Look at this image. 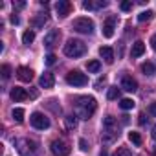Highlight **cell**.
Returning a JSON list of instances; mask_svg holds the SVG:
<instances>
[{
    "label": "cell",
    "mask_w": 156,
    "mask_h": 156,
    "mask_svg": "<svg viewBox=\"0 0 156 156\" xmlns=\"http://www.w3.org/2000/svg\"><path fill=\"white\" fill-rule=\"evenodd\" d=\"M108 2H105V0H98V2H90V0H87V2H83V8L85 9H101V8H107Z\"/></svg>",
    "instance_id": "19"
},
{
    "label": "cell",
    "mask_w": 156,
    "mask_h": 156,
    "mask_svg": "<svg viewBox=\"0 0 156 156\" xmlns=\"http://www.w3.org/2000/svg\"><path fill=\"white\" fill-rule=\"evenodd\" d=\"M87 53V44L79 39H70L66 44H64V55L66 57H72V59H77V57H83Z\"/></svg>",
    "instance_id": "3"
},
{
    "label": "cell",
    "mask_w": 156,
    "mask_h": 156,
    "mask_svg": "<svg viewBox=\"0 0 156 156\" xmlns=\"http://www.w3.org/2000/svg\"><path fill=\"white\" fill-rule=\"evenodd\" d=\"M140 125H145V114H140Z\"/></svg>",
    "instance_id": "39"
},
{
    "label": "cell",
    "mask_w": 156,
    "mask_h": 156,
    "mask_svg": "<svg viewBox=\"0 0 156 156\" xmlns=\"http://www.w3.org/2000/svg\"><path fill=\"white\" fill-rule=\"evenodd\" d=\"M59 39H61V31H59V30H51V31L44 37V46H46L48 50H51V48H55V46L59 44Z\"/></svg>",
    "instance_id": "10"
},
{
    "label": "cell",
    "mask_w": 156,
    "mask_h": 156,
    "mask_svg": "<svg viewBox=\"0 0 156 156\" xmlns=\"http://www.w3.org/2000/svg\"><path fill=\"white\" fill-rule=\"evenodd\" d=\"M119 138V123L114 116H107L103 119V129H101V141L105 145L114 143Z\"/></svg>",
    "instance_id": "1"
},
{
    "label": "cell",
    "mask_w": 156,
    "mask_h": 156,
    "mask_svg": "<svg viewBox=\"0 0 156 156\" xmlns=\"http://www.w3.org/2000/svg\"><path fill=\"white\" fill-rule=\"evenodd\" d=\"M149 114H151V116H154V118H156V101H154V103H151V105H149Z\"/></svg>",
    "instance_id": "35"
},
{
    "label": "cell",
    "mask_w": 156,
    "mask_h": 156,
    "mask_svg": "<svg viewBox=\"0 0 156 156\" xmlns=\"http://www.w3.org/2000/svg\"><path fill=\"white\" fill-rule=\"evenodd\" d=\"M55 9H57V15L59 17H68L70 11H72V2H68V0H59L57 6H55Z\"/></svg>",
    "instance_id": "13"
},
{
    "label": "cell",
    "mask_w": 156,
    "mask_h": 156,
    "mask_svg": "<svg viewBox=\"0 0 156 156\" xmlns=\"http://www.w3.org/2000/svg\"><path fill=\"white\" fill-rule=\"evenodd\" d=\"M132 6H134V4H132V0H125V2H121V4H119V8H121L123 11H130V9H132Z\"/></svg>",
    "instance_id": "32"
},
{
    "label": "cell",
    "mask_w": 156,
    "mask_h": 156,
    "mask_svg": "<svg viewBox=\"0 0 156 156\" xmlns=\"http://www.w3.org/2000/svg\"><path fill=\"white\" fill-rule=\"evenodd\" d=\"M99 55H101V59L107 62V64H112L114 62V50L110 48V46H101L99 48Z\"/></svg>",
    "instance_id": "15"
},
{
    "label": "cell",
    "mask_w": 156,
    "mask_h": 156,
    "mask_svg": "<svg viewBox=\"0 0 156 156\" xmlns=\"http://www.w3.org/2000/svg\"><path fill=\"white\" fill-rule=\"evenodd\" d=\"M79 147H81L83 151H88V143H87V140H79Z\"/></svg>",
    "instance_id": "36"
},
{
    "label": "cell",
    "mask_w": 156,
    "mask_h": 156,
    "mask_svg": "<svg viewBox=\"0 0 156 156\" xmlns=\"http://www.w3.org/2000/svg\"><path fill=\"white\" fill-rule=\"evenodd\" d=\"M33 41H35V31H33V30H28V31H24V35H22V42H24L26 46H30Z\"/></svg>",
    "instance_id": "22"
},
{
    "label": "cell",
    "mask_w": 156,
    "mask_h": 156,
    "mask_svg": "<svg viewBox=\"0 0 156 156\" xmlns=\"http://www.w3.org/2000/svg\"><path fill=\"white\" fill-rule=\"evenodd\" d=\"M143 53H145V42H141V41H136V42L132 44L130 55H132V57H141Z\"/></svg>",
    "instance_id": "18"
},
{
    "label": "cell",
    "mask_w": 156,
    "mask_h": 156,
    "mask_svg": "<svg viewBox=\"0 0 156 156\" xmlns=\"http://www.w3.org/2000/svg\"><path fill=\"white\" fill-rule=\"evenodd\" d=\"M140 70H141V73H143V75L152 77V75L156 73V64H154V62H151V61H147V62H143V64L140 66Z\"/></svg>",
    "instance_id": "17"
},
{
    "label": "cell",
    "mask_w": 156,
    "mask_h": 156,
    "mask_svg": "<svg viewBox=\"0 0 156 156\" xmlns=\"http://www.w3.org/2000/svg\"><path fill=\"white\" fill-rule=\"evenodd\" d=\"M2 77H4V79H9V77H11V66L9 64L2 66Z\"/></svg>",
    "instance_id": "31"
},
{
    "label": "cell",
    "mask_w": 156,
    "mask_h": 156,
    "mask_svg": "<svg viewBox=\"0 0 156 156\" xmlns=\"http://www.w3.org/2000/svg\"><path fill=\"white\" fill-rule=\"evenodd\" d=\"M112 156H132V152H130V149H127V147H119Z\"/></svg>",
    "instance_id": "29"
},
{
    "label": "cell",
    "mask_w": 156,
    "mask_h": 156,
    "mask_svg": "<svg viewBox=\"0 0 156 156\" xmlns=\"http://www.w3.org/2000/svg\"><path fill=\"white\" fill-rule=\"evenodd\" d=\"M96 108H98V103L90 96H79L75 99V112H77V118H81V119H90Z\"/></svg>",
    "instance_id": "2"
},
{
    "label": "cell",
    "mask_w": 156,
    "mask_h": 156,
    "mask_svg": "<svg viewBox=\"0 0 156 156\" xmlns=\"http://www.w3.org/2000/svg\"><path fill=\"white\" fill-rule=\"evenodd\" d=\"M30 121H31V125H33L35 129H39V130L50 129V119H48L42 112H33L31 118H30Z\"/></svg>",
    "instance_id": "8"
},
{
    "label": "cell",
    "mask_w": 156,
    "mask_h": 156,
    "mask_svg": "<svg viewBox=\"0 0 156 156\" xmlns=\"http://www.w3.org/2000/svg\"><path fill=\"white\" fill-rule=\"evenodd\" d=\"M13 6H15V8H19V9H20V8H24V2H17V4H13Z\"/></svg>",
    "instance_id": "40"
},
{
    "label": "cell",
    "mask_w": 156,
    "mask_h": 156,
    "mask_svg": "<svg viewBox=\"0 0 156 156\" xmlns=\"http://www.w3.org/2000/svg\"><path fill=\"white\" fill-rule=\"evenodd\" d=\"M151 46H152V50L156 51V35H154V37L151 39Z\"/></svg>",
    "instance_id": "38"
},
{
    "label": "cell",
    "mask_w": 156,
    "mask_h": 156,
    "mask_svg": "<svg viewBox=\"0 0 156 156\" xmlns=\"http://www.w3.org/2000/svg\"><path fill=\"white\" fill-rule=\"evenodd\" d=\"M64 125H66V129L68 130H73L75 127H77V116H64Z\"/></svg>",
    "instance_id": "21"
},
{
    "label": "cell",
    "mask_w": 156,
    "mask_h": 156,
    "mask_svg": "<svg viewBox=\"0 0 156 156\" xmlns=\"http://www.w3.org/2000/svg\"><path fill=\"white\" fill-rule=\"evenodd\" d=\"M87 68H88V72L98 73V72L101 70V62H99V61H88V62H87Z\"/></svg>",
    "instance_id": "24"
},
{
    "label": "cell",
    "mask_w": 156,
    "mask_h": 156,
    "mask_svg": "<svg viewBox=\"0 0 156 156\" xmlns=\"http://www.w3.org/2000/svg\"><path fill=\"white\" fill-rule=\"evenodd\" d=\"M107 98H108V99H118V98H119V88H118V87H110L108 92H107Z\"/></svg>",
    "instance_id": "27"
},
{
    "label": "cell",
    "mask_w": 156,
    "mask_h": 156,
    "mask_svg": "<svg viewBox=\"0 0 156 156\" xmlns=\"http://www.w3.org/2000/svg\"><path fill=\"white\" fill-rule=\"evenodd\" d=\"M17 77H19L22 83H30L33 79V70L28 68V66H19L17 68Z\"/></svg>",
    "instance_id": "11"
},
{
    "label": "cell",
    "mask_w": 156,
    "mask_h": 156,
    "mask_svg": "<svg viewBox=\"0 0 156 156\" xmlns=\"http://www.w3.org/2000/svg\"><path fill=\"white\" fill-rule=\"evenodd\" d=\"M55 103V99H50V103H48V107L55 112V114H61V107H57V105H53Z\"/></svg>",
    "instance_id": "34"
},
{
    "label": "cell",
    "mask_w": 156,
    "mask_h": 156,
    "mask_svg": "<svg viewBox=\"0 0 156 156\" xmlns=\"http://www.w3.org/2000/svg\"><path fill=\"white\" fill-rule=\"evenodd\" d=\"M11 116H13V119H15L17 123H22V121H24V108H13Z\"/></svg>",
    "instance_id": "25"
},
{
    "label": "cell",
    "mask_w": 156,
    "mask_h": 156,
    "mask_svg": "<svg viewBox=\"0 0 156 156\" xmlns=\"http://www.w3.org/2000/svg\"><path fill=\"white\" fill-rule=\"evenodd\" d=\"M105 85H107V77H99V79L94 83V88H96V90H103Z\"/></svg>",
    "instance_id": "30"
},
{
    "label": "cell",
    "mask_w": 156,
    "mask_h": 156,
    "mask_svg": "<svg viewBox=\"0 0 156 156\" xmlns=\"http://www.w3.org/2000/svg\"><path fill=\"white\" fill-rule=\"evenodd\" d=\"M48 22V13H37V17L33 19V28H42Z\"/></svg>",
    "instance_id": "20"
},
{
    "label": "cell",
    "mask_w": 156,
    "mask_h": 156,
    "mask_svg": "<svg viewBox=\"0 0 156 156\" xmlns=\"http://www.w3.org/2000/svg\"><path fill=\"white\" fill-rule=\"evenodd\" d=\"M154 154H156V149H154Z\"/></svg>",
    "instance_id": "43"
},
{
    "label": "cell",
    "mask_w": 156,
    "mask_h": 156,
    "mask_svg": "<svg viewBox=\"0 0 156 156\" xmlns=\"http://www.w3.org/2000/svg\"><path fill=\"white\" fill-rule=\"evenodd\" d=\"M72 28H73L77 33H85V35L94 33V22H92L90 19H87V17L75 19V20H73V24H72Z\"/></svg>",
    "instance_id": "5"
},
{
    "label": "cell",
    "mask_w": 156,
    "mask_h": 156,
    "mask_svg": "<svg viewBox=\"0 0 156 156\" xmlns=\"http://www.w3.org/2000/svg\"><path fill=\"white\" fill-rule=\"evenodd\" d=\"M9 20H11V24H15V26H17V24H19V22H20V19H19V17H17V15H15V13H13V15H11V19H9Z\"/></svg>",
    "instance_id": "37"
},
{
    "label": "cell",
    "mask_w": 156,
    "mask_h": 156,
    "mask_svg": "<svg viewBox=\"0 0 156 156\" xmlns=\"http://www.w3.org/2000/svg\"><path fill=\"white\" fill-rule=\"evenodd\" d=\"M99 156H108V154H107V151H101V154H99Z\"/></svg>",
    "instance_id": "42"
},
{
    "label": "cell",
    "mask_w": 156,
    "mask_h": 156,
    "mask_svg": "<svg viewBox=\"0 0 156 156\" xmlns=\"http://www.w3.org/2000/svg\"><path fill=\"white\" fill-rule=\"evenodd\" d=\"M55 61H57V57H55L53 53H48V55L44 57V62H46V64H50V66H51V64H55Z\"/></svg>",
    "instance_id": "33"
},
{
    "label": "cell",
    "mask_w": 156,
    "mask_h": 156,
    "mask_svg": "<svg viewBox=\"0 0 156 156\" xmlns=\"http://www.w3.org/2000/svg\"><path fill=\"white\" fill-rule=\"evenodd\" d=\"M9 96H11L13 101H26V99H28V92H26L24 88H20V87H13Z\"/></svg>",
    "instance_id": "16"
},
{
    "label": "cell",
    "mask_w": 156,
    "mask_h": 156,
    "mask_svg": "<svg viewBox=\"0 0 156 156\" xmlns=\"http://www.w3.org/2000/svg\"><path fill=\"white\" fill-rule=\"evenodd\" d=\"M50 149H51L53 156H68L70 151H72L70 145H68L66 141H62V140H53L51 145H50Z\"/></svg>",
    "instance_id": "7"
},
{
    "label": "cell",
    "mask_w": 156,
    "mask_h": 156,
    "mask_svg": "<svg viewBox=\"0 0 156 156\" xmlns=\"http://www.w3.org/2000/svg\"><path fill=\"white\" fill-rule=\"evenodd\" d=\"M119 107H121L123 110H130V108L134 107V101H132V99H129V98H127V99H121Z\"/></svg>",
    "instance_id": "28"
},
{
    "label": "cell",
    "mask_w": 156,
    "mask_h": 156,
    "mask_svg": "<svg viewBox=\"0 0 156 156\" xmlns=\"http://www.w3.org/2000/svg\"><path fill=\"white\" fill-rule=\"evenodd\" d=\"M15 147H17V151L22 156H35L37 151H39L37 141H33L30 138H19V140H15Z\"/></svg>",
    "instance_id": "4"
},
{
    "label": "cell",
    "mask_w": 156,
    "mask_h": 156,
    "mask_svg": "<svg viewBox=\"0 0 156 156\" xmlns=\"http://www.w3.org/2000/svg\"><path fill=\"white\" fill-rule=\"evenodd\" d=\"M116 24H118V17L116 15H110L105 22H103V37L110 39L114 35V30H116Z\"/></svg>",
    "instance_id": "9"
},
{
    "label": "cell",
    "mask_w": 156,
    "mask_h": 156,
    "mask_svg": "<svg viewBox=\"0 0 156 156\" xmlns=\"http://www.w3.org/2000/svg\"><path fill=\"white\" fill-rule=\"evenodd\" d=\"M129 140H130L134 145H138V147L141 145V136H140V132H134V130L129 132Z\"/></svg>",
    "instance_id": "26"
},
{
    "label": "cell",
    "mask_w": 156,
    "mask_h": 156,
    "mask_svg": "<svg viewBox=\"0 0 156 156\" xmlns=\"http://www.w3.org/2000/svg\"><path fill=\"white\" fill-rule=\"evenodd\" d=\"M39 85H41V88H53V85H55L53 73H50V72H44V73L41 75V79H39Z\"/></svg>",
    "instance_id": "14"
},
{
    "label": "cell",
    "mask_w": 156,
    "mask_h": 156,
    "mask_svg": "<svg viewBox=\"0 0 156 156\" xmlns=\"http://www.w3.org/2000/svg\"><path fill=\"white\" fill-rule=\"evenodd\" d=\"M151 136H152V138H154V140H156V125H154V127H152V132H151Z\"/></svg>",
    "instance_id": "41"
},
{
    "label": "cell",
    "mask_w": 156,
    "mask_h": 156,
    "mask_svg": "<svg viewBox=\"0 0 156 156\" xmlns=\"http://www.w3.org/2000/svg\"><path fill=\"white\" fill-rule=\"evenodd\" d=\"M66 83L70 87H85L88 83V77L85 73H81L79 70H73V72L66 73Z\"/></svg>",
    "instance_id": "6"
},
{
    "label": "cell",
    "mask_w": 156,
    "mask_h": 156,
    "mask_svg": "<svg viewBox=\"0 0 156 156\" xmlns=\"http://www.w3.org/2000/svg\"><path fill=\"white\" fill-rule=\"evenodd\" d=\"M152 17H154V11L147 9V11H141V13L138 15V20H140V22H149V20H152Z\"/></svg>",
    "instance_id": "23"
},
{
    "label": "cell",
    "mask_w": 156,
    "mask_h": 156,
    "mask_svg": "<svg viewBox=\"0 0 156 156\" xmlns=\"http://www.w3.org/2000/svg\"><path fill=\"white\" fill-rule=\"evenodd\" d=\"M121 88L127 90V92H136L138 90V83H136V79H132L130 75H123L121 77Z\"/></svg>",
    "instance_id": "12"
}]
</instances>
